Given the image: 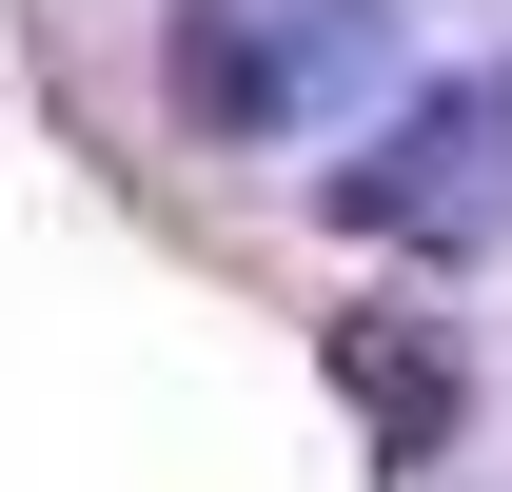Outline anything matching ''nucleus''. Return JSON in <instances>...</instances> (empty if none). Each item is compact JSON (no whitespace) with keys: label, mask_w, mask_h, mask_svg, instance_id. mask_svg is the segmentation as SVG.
<instances>
[{"label":"nucleus","mask_w":512,"mask_h":492,"mask_svg":"<svg viewBox=\"0 0 512 492\" xmlns=\"http://www.w3.org/2000/svg\"><path fill=\"white\" fill-rule=\"evenodd\" d=\"M375 60H394V0H178L158 20V79L197 138H316Z\"/></svg>","instance_id":"nucleus-1"},{"label":"nucleus","mask_w":512,"mask_h":492,"mask_svg":"<svg viewBox=\"0 0 512 492\" xmlns=\"http://www.w3.org/2000/svg\"><path fill=\"white\" fill-rule=\"evenodd\" d=\"M335 217L394 237V256H493V237H512V60L414 79V99L335 158Z\"/></svg>","instance_id":"nucleus-2"},{"label":"nucleus","mask_w":512,"mask_h":492,"mask_svg":"<svg viewBox=\"0 0 512 492\" xmlns=\"http://www.w3.org/2000/svg\"><path fill=\"white\" fill-rule=\"evenodd\" d=\"M335 374H355V414H375L394 473H434V433H453V355L414 335V315H335Z\"/></svg>","instance_id":"nucleus-3"}]
</instances>
